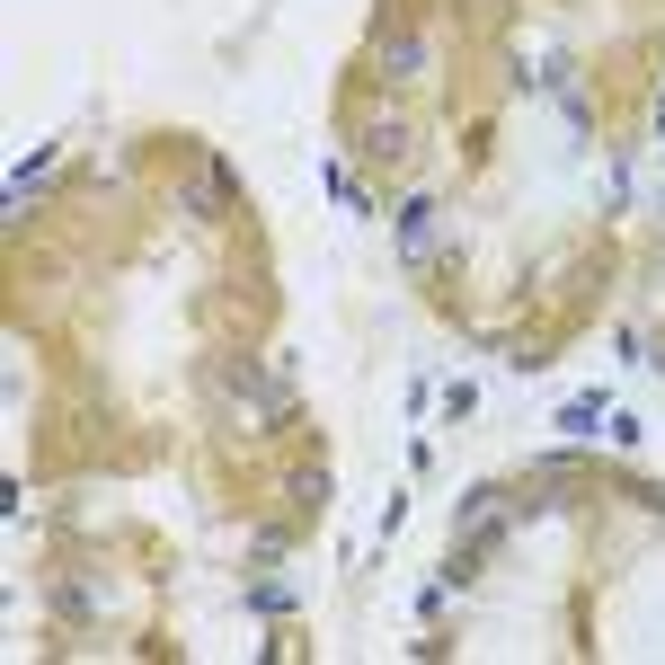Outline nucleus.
<instances>
[{
    "mask_svg": "<svg viewBox=\"0 0 665 665\" xmlns=\"http://www.w3.org/2000/svg\"><path fill=\"white\" fill-rule=\"evenodd\" d=\"M559 426H568V435H595V426H603V399H577V408H568Z\"/></svg>",
    "mask_w": 665,
    "mask_h": 665,
    "instance_id": "nucleus-2",
    "label": "nucleus"
},
{
    "mask_svg": "<svg viewBox=\"0 0 665 665\" xmlns=\"http://www.w3.org/2000/svg\"><path fill=\"white\" fill-rule=\"evenodd\" d=\"M408 249H417V258L435 249V204H408Z\"/></svg>",
    "mask_w": 665,
    "mask_h": 665,
    "instance_id": "nucleus-1",
    "label": "nucleus"
}]
</instances>
